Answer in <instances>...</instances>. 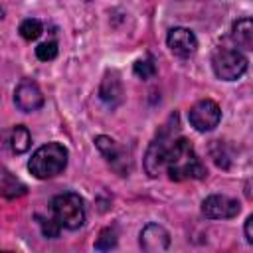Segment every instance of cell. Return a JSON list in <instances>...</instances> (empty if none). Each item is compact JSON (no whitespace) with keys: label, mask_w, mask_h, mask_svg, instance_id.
Returning a JSON list of instances; mask_svg holds the SVG:
<instances>
[{"label":"cell","mask_w":253,"mask_h":253,"mask_svg":"<svg viewBox=\"0 0 253 253\" xmlns=\"http://www.w3.org/2000/svg\"><path fill=\"white\" fill-rule=\"evenodd\" d=\"M164 170L168 172V178L174 182H184V180H202L206 178L208 170L200 156L196 154L192 142L188 138H174L166 160H164Z\"/></svg>","instance_id":"obj_1"},{"label":"cell","mask_w":253,"mask_h":253,"mask_svg":"<svg viewBox=\"0 0 253 253\" xmlns=\"http://www.w3.org/2000/svg\"><path fill=\"white\" fill-rule=\"evenodd\" d=\"M65 166H67V148L59 142H47L40 146L28 162V170L40 180H47L61 174Z\"/></svg>","instance_id":"obj_2"},{"label":"cell","mask_w":253,"mask_h":253,"mask_svg":"<svg viewBox=\"0 0 253 253\" xmlns=\"http://www.w3.org/2000/svg\"><path fill=\"white\" fill-rule=\"evenodd\" d=\"M176 117H178V115L170 117L168 125H164V126L160 128V132H158L156 138L150 142V146H148V150H146V154H144V170H146V174H148L150 178H156V176L164 170V160H166L168 148H170L172 140L176 138L174 132L178 130V123H174Z\"/></svg>","instance_id":"obj_3"},{"label":"cell","mask_w":253,"mask_h":253,"mask_svg":"<svg viewBox=\"0 0 253 253\" xmlns=\"http://www.w3.org/2000/svg\"><path fill=\"white\" fill-rule=\"evenodd\" d=\"M53 219L65 229H77L85 223V206L79 194L65 192L53 198L51 202Z\"/></svg>","instance_id":"obj_4"},{"label":"cell","mask_w":253,"mask_h":253,"mask_svg":"<svg viewBox=\"0 0 253 253\" xmlns=\"http://www.w3.org/2000/svg\"><path fill=\"white\" fill-rule=\"evenodd\" d=\"M211 67L219 79L235 81L247 71V57L237 49L219 47L211 55Z\"/></svg>","instance_id":"obj_5"},{"label":"cell","mask_w":253,"mask_h":253,"mask_svg":"<svg viewBox=\"0 0 253 253\" xmlns=\"http://www.w3.org/2000/svg\"><path fill=\"white\" fill-rule=\"evenodd\" d=\"M219 119H221V111H219V105L211 99H202L198 101L190 113H188V121L190 125L198 130V132H208V130H213L217 125H219Z\"/></svg>","instance_id":"obj_6"},{"label":"cell","mask_w":253,"mask_h":253,"mask_svg":"<svg viewBox=\"0 0 253 253\" xmlns=\"http://www.w3.org/2000/svg\"><path fill=\"white\" fill-rule=\"evenodd\" d=\"M95 146L99 148V152L105 156V160L111 164V168L117 174H121V176H126L128 174V170H130V158H128L126 150L115 138L101 134V136L95 138Z\"/></svg>","instance_id":"obj_7"},{"label":"cell","mask_w":253,"mask_h":253,"mask_svg":"<svg viewBox=\"0 0 253 253\" xmlns=\"http://www.w3.org/2000/svg\"><path fill=\"white\" fill-rule=\"evenodd\" d=\"M239 210L241 206L237 200L229 196H221V194L208 196L202 204V213L210 219H231L239 213Z\"/></svg>","instance_id":"obj_8"},{"label":"cell","mask_w":253,"mask_h":253,"mask_svg":"<svg viewBox=\"0 0 253 253\" xmlns=\"http://www.w3.org/2000/svg\"><path fill=\"white\" fill-rule=\"evenodd\" d=\"M14 101H16V105H18L20 111L32 113V111H38L43 105V95H42V91H40V87H38L36 81L24 79L16 87V91H14Z\"/></svg>","instance_id":"obj_9"},{"label":"cell","mask_w":253,"mask_h":253,"mask_svg":"<svg viewBox=\"0 0 253 253\" xmlns=\"http://www.w3.org/2000/svg\"><path fill=\"white\" fill-rule=\"evenodd\" d=\"M166 43H168L170 51L180 55V57H190L198 49V38L188 28H172L168 32Z\"/></svg>","instance_id":"obj_10"},{"label":"cell","mask_w":253,"mask_h":253,"mask_svg":"<svg viewBox=\"0 0 253 253\" xmlns=\"http://www.w3.org/2000/svg\"><path fill=\"white\" fill-rule=\"evenodd\" d=\"M140 247L148 253H160V251H166L168 245H170V233L158 225V223H148L142 227L140 231Z\"/></svg>","instance_id":"obj_11"},{"label":"cell","mask_w":253,"mask_h":253,"mask_svg":"<svg viewBox=\"0 0 253 253\" xmlns=\"http://www.w3.org/2000/svg\"><path fill=\"white\" fill-rule=\"evenodd\" d=\"M99 95L109 107H117L123 101V85H121V79L115 71H107V75L101 83Z\"/></svg>","instance_id":"obj_12"},{"label":"cell","mask_w":253,"mask_h":253,"mask_svg":"<svg viewBox=\"0 0 253 253\" xmlns=\"http://www.w3.org/2000/svg\"><path fill=\"white\" fill-rule=\"evenodd\" d=\"M233 42L243 49H253V18H239L231 28Z\"/></svg>","instance_id":"obj_13"},{"label":"cell","mask_w":253,"mask_h":253,"mask_svg":"<svg viewBox=\"0 0 253 253\" xmlns=\"http://www.w3.org/2000/svg\"><path fill=\"white\" fill-rule=\"evenodd\" d=\"M30 144H32V134H30V130H28L24 125L14 126L12 132H10V148H12V152L22 154V152H26V150L30 148Z\"/></svg>","instance_id":"obj_14"},{"label":"cell","mask_w":253,"mask_h":253,"mask_svg":"<svg viewBox=\"0 0 253 253\" xmlns=\"http://www.w3.org/2000/svg\"><path fill=\"white\" fill-rule=\"evenodd\" d=\"M26 194V186L16 180L8 170L2 172V196L4 198H18V196H24Z\"/></svg>","instance_id":"obj_15"},{"label":"cell","mask_w":253,"mask_h":253,"mask_svg":"<svg viewBox=\"0 0 253 253\" xmlns=\"http://www.w3.org/2000/svg\"><path fill=\"white\" fill-rule=\"evenodd\" d=\"M18 32H20V36H22L24 40L32 42V40H38V38H40V34L43 32V26H42L40 20H36V18H28V20H24V22L20 24Z\"/></svg>","instance_id":"obj_16"},{"label":"cell","mask_w":253,"mask_h":253,"mask_svg":"<svg viewBox=\"0 0 253 253\" xmlns=\"http://www.w3.org/2000/svg\"><path fill=\"white\" fill-rule=\"evenodd\" d=\"M115 245H117V229H115V227H105V229L99 233L97 241H95V249H99V251H109V249H113Z\"/></svg>","instance_id":"obj_17"},{"label":"cell","mask_w":253,"mask_h":253,"mask_svg":"<svg viewBox=\"0 0 253 253\" xmlns=\"http://www.w3.org/2000/svg\"><path fill=\"white\" fill-rule=\"evenodd\" d=\"M36 55L40 61H51L57 55V43L55 42H43L36 47Z\"/></svg>","instance_id":"obj_18"},{"label":"cell","mask_w":253,"mask_h":253,"mask_svg":"<svg viewBox=\"0 0 253 253\" xmlns=\"http://www.w3.org/2000/svg\"><path fill=\"white\" fill-rule=\"evenodd\" d=\"M132 69H134V75H138V77H142V79H148V77H152V75L156 73V67H154V63H152L150 57L138 59Z\"/></svg>","instance_id":"obj_19"},{"label":"cell","mask_w":253,"mask_h":253,"mask_svg":"<svg viewBox=\"0 0 253 253\" xmlns=\"http://www.w3.org/2000/svg\"><path fill=\"white\" fill-rule=\"evenodd\" d=\"M211 156H213V160H215L217 166H221V168H227L229 166V158L223 152V144L219 140H213V144H211Z\"/></svg>","instance_id":"obj_20"},{"label":"cell","mask_w":253,"mask_h":253,"mask_svg":"<svg viewBox=\"0 0 253 253\" xmlns=\"http://www.w3.org/2000/svg\"><path fill=\"white\" fill-rule=\"evenodd\" d=\"M40 225H42V231L45 237H57L59 235V223L55 219H40Z\"/></svg>","instance_id":"obj_21"},{"label":"cell","mask_w":253,"mask_h":253,"mask_svg":"<svg viewBox=\"0 0 253 253\" xmlns=\"http://www.w3.org/2000/svg\"><path fill=\"white\" fill-rule=\"evenodd\" d=\"M245 237L249 243H253V215L245 221Z\"/></svg>","instance_id":"obj_22"},{"label":"cell","mask_w":253,"mask_h":253,"mask_svg":"<svg viewBox=\"0 0 253 253\" xmlns=\"http://www.w3.org/2000/svg\"><path fill=\"white\" fill-rule=\"evenodd\" d=\"M243 192H245V196H247L249 200H253V178H249V180L245 182V188H243Z\"/></svg>","instance_id":"obj_23"}]
</instances>
